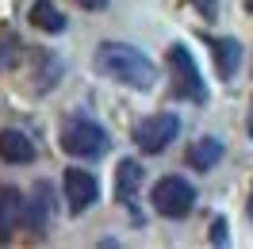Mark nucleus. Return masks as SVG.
Here are the masks:
<instances>
[{"label":"nucleus","instance_id":"1","mask_svg":"<svg viewBox=\"0 0 253 249\" xmlns=\"http://www.w3.org/2000/svg\"><path fill=\"white\" fill-rule=\"evenodd\" d=\"M96 69L108 81L126 84V88H134V92H150V88L158 84L154 62H150L138 46H130V42H100V50H96Z\"/></svg>","mask_w":253,"mask_h":249},{"label":"nucleus","instance_id":"2","mask_svg":"<svg viewBox=\"0 0 253 249\" xmlns=\"http://www.w3.org/2000/svg\"><path fill=\"white\" fill-rule=\"evenodd\" d=\"M108 130L96 123V119H88V115H77V119H69L62 130V150L65 154L81 157V161H96V157L108 154Z\"/></svg>","mask_w":253,"mask_h":249},{"label":"nucleus","instance_id":"3","mask_svg":"<svg viewBox=\"0 0 253 249\" xmlns=\"http://www.w3.org/2000/svg\"><path fill=\"white\" fill-rule=\"evenodd\" d=\"M150 203H154V211L161 218H184L196 207V188H192V180L169 172V176H161L158 184L150 188Z\"/></svg>","mask_w":253,"mask_h":249},{"label":"nucleus","instance_id":"4","mask_svg":"<svg viewBox=\"0 0 253 249\" xmlns=\"http://www.w3.org/2000/svg\"><path fill=\"white\" fill-rule=\"evenodd\" d=\"M180 138V115L173 111H158V115H146L142 123L134 126V146L142 154H165L173 142Z\"/></svg>","mask_w":253,"mask_h":249},{"label":"nucleus","instance_id":"5","mask_svg":"<svg viewBox=\"0 0 253 249\" xmlns=\"http://www.w3.org/2000/svg\"><path fill=\"white\" fill-rule=\"evenodd\" d=\"M169 65H173V77H176V96L180 100H196L204 104L207 100V88H204V77H200V65L192 58L188 46H169Z\"/></svg>","mask_w":253,"mask_h":249},{"label":"nucleus","instance_id":"6","mask_svg":"<svg viewBox=\"0 0 253 249\" xmlns=\"http://www.w3.org/2000/svg\"><path fill=\"white\" fill-rule=\"evenodd\" d=\"M62 196H65V207L69 215H84L96 200H100V180H96L88 169H65L62 172Z\"/></svg>","mask_w":253,"mask_h":249},{"label":"nucleus","instance_id":"7","mask_svg":"<svg viewBox=\"0 0 253 249\" xmlns=\"http://www.w3.org/2000/svg\"><path fill=\"white\" fill-rule=\"evenodd\" d=\"M19 222H27V200L19 188H0V242H8L19 230Z\"/></svg>","mask_w":253,"mask_h":249},{"label":"nucleus","instance_id":"8","mask_svg":"<svg viewBox=\"0 0 253 249\" xmlns=\"http://www.w3.org/2000/svg\"><path fill=\"white\" fill-rule=\"evenodd\" d=\"M138 188H142V165H138L134 157H123L119 169H115V200L134 211V196H138Z\"/></svg>","mask_w":253,"mask_h":249},{"label":"nucleus","instance_id":"9","mask_svg":"<svg viewBox=\"0 0 253 249\" xmlns=\"http://www.w3.org/2000/svg\"><path fill=\"white\" fill-rule=\"evenodd\" d=\"M222 154H226V146H222L215 134H204V138H196L188 146V169H196V172H211L215 165L222 161Z\"/></svg>","mask_w":253,"mask_h":249},{"label":"nucleus","instance_id":"10","mask_svg":"<svg viewBox=\"0 0 253 249\" xmlns=\"http://www.w3.org/2000/svg\"><path fill=\"white\" fill-rule=\"evenodd\" d=\"M0 161H8V165H27V161H35L31 134H23V130H0Z\"/></svg>","mask_w":253,"mask_h":249},{"label":"nucleus","instance_id":"11","mask_svg":"<svg viewBox=\"0 0 253 249\" xmlns=\"http://www.w3.org/2000/svg\"><path fill=\"white\" fill-rule=\"evenodd\" d=\"M50 196H54V188L42 180V184H35V192H31V200H27V226H35V230L42 234L50 226Z\"/></svg>","mask_w":253,"mask_h":249},{"label":"nucleus","instance_id":"12","mask_svg":"<svg viewBox=\"0 0 253 249\" xmlns=\"http://www.w3.org/2000/svg\"><path fill=\"white\" fill-rule=\"evenodd\" d=\"M211 54H215V65H219V77L234 81L238 65H242V42H238V39H215V42H211Z\"/></svg>","mask_w":253,"mask_h":249},{"label":"nucleus","instance_id":"13","mask_svg":"<svg viewBox=\"0 0 253 249\" xmlns=\"http://www.w3.org/2000/svg\"><path fill=\"white\" fill-rule=\"evenodd\" d=\"M31 23L39 27V31H46V35L65 31V16L58 12L54 0H35V4H31Z\"/></svg>","mask_w":253,"mask_h":249},{"label":"nucleus","instance_id":"14","mask_svg":"<svg viewBox=\"0 0 253 249\" xmlns=\"http://www.w3.org/2000/svg\"><path fill=\"white\" fill-rule=\"evenodd\" d=\"M73 4L88 8V12H104V8H108V0H73Z\"/></svg>","mask_w":253,"mask_h":249},{"label":"nucleus","instance_id":"15","mask_svg":"<svg viewBox=\"0 0 253 249\" xmlns=\"http://www.w3.org/2000/svg\"><path fill=\"white\" fill-rule=\"evenodd\" d=\"M215 242L226 246V222H222V218H215Z\"/></svg>","mask_w":253,"mask_h":249},{"label":"nucleus","instance_id":"16","mask_svg":"<svg viewBox=\"0 0 253 249\" xmlns=\"http://www.w3.org/2000/svg\"><path fill=\"white\" fill-rule=\"evenodd\" d=\"M246 130H250V138H253V104H250V119H246Z\"/></svg>","mask_w":253,"mask_h":249},{"label":"nucleus","instance_id":"17","mask_svg":"<svg viewBox=\"0 0 253 249\" xmlns=\"http://www.w3.org/2000/svg\"><path fill=\"white\" fill-rule=\"evenodd\" d=\"M246 4H250V12H253V0H246Z\"/></svg>","mask_w":253,"mask_h":249}]
</instances>
